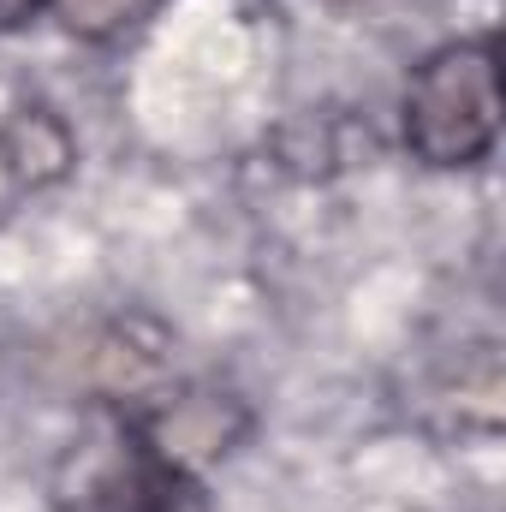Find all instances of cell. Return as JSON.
<instances>
[{
	"instance_id": "obj_1",
	"label": "cell",
	"mask_w": 506,
	"mask_h": 512,
	"mask_svg": "<svg viewBox=\"0 0 506 512\" xmlns=\"http://www.w3.org/2000/svg\"><path fill=\"white\" fill-rule=\"evenodd\" d=\"M501 137L495 42H447L405 84V149L423 167H477Z\"/></svg>"
},
{
	"instance_id": "obj_3",
	"label": "cell",
	"mask_w": 506,
	"mask_h": 512,
	"mask_svg": "<svg viewBox=\"0 0 506 512\" xmlns=\"http://www.w3.org/2000/svg\"><path fill=\"white\" fill-rule=\"evenodd\" d=\"M48 12L84 42H114L155 12V0H48Z\"/></svg>"
},
{
	"instance_id": "obj_4",
	"label": "cell",
	"mask_w": 506,
	"mask_h": 512,
	"mask_svg": "<svg viewBox=\"0 0 506 512\" xmlns=\"http://www.w3.org/2000/svg\"><path fill=\"white\" fill-rule=\"evenodd\" d=\"M48 0H0V30H12V24H24V18H36Z\"/></svg>"
},
{
	"instance_id": "obj_2",
	"label": "cell",
	"mask_w": 506,
	"mask_h": 512,
	"mask_svg": "<svg viewBox=\"0 0 506 512\" xmlns=\"http://www.w3.org/2000/svg\"><path fill=\"white\" fill-rule=\"evenodd\" d=\"M245 435V411L221 393H185V399H167L149 423H143V459L173 471V477H191L215 459H227V447Z\"/></svg>"
}]
</instances>
